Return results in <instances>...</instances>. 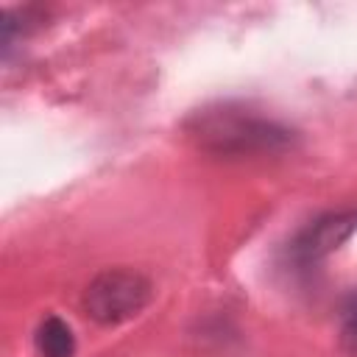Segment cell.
<instances>
[{
  "mask_svg": "<svg viewBox=\"0 0 357 357\" xmlns=\"http://www.w3.org/2000/svg\"><path fill=\"white\" fill-rule=\"evenodd\" d=\"M187 134L198 148L215 156H265L293 148L296 134L243 103H215L195 112L187 123Z\"/></svg>",
  "mask_w": 357,
  "mask_h": 357,
  "instance_id": "cell-1",
  "label": "cell"
},
{
  "mask_svg": "<svg viewBox=\"0 0 357 357\" xmlns=\"http://www.w3.org/2000/svg\"><path fill=\"white\" fill-rule=\"evenodd\" d=\"M151 296L153 287L139 271L106 268L86 284L81 304L92 321L103 326H117L123 321L137 318L151 304Z\"/></svg>",
  "mask_w": 357,
  "mask_h": 357,
  "instance_id": "cell-2",
  "label": "cell"
},
{
  "mask_svg": "<svg viewBox=\"0 0 357 357\" xmlns=\"http://www.w3.org/2000/svg\"><path fill=\"white\" fill-rule=\"evenodd\" d=\"M357 231V209H337L318 215L304 229L296 231V237L287 245V257L296 265H315L335 254L351 234Z\"/></svg>",
  "mask_w": 357,
  "mask_h": 357,
  "instance_id": "cell-3",
  "label": "cell"
},
{
  "mask_svg": "<svg viewBox=\"0 0 357 357\" xmlns=\"http://www.w3.org/2000/svg\"><path fill=\"white\" fill-rule=\"evenodd\" d=\"M33 343L42 357H73L75 354V335L70 324L59 315H47L39 321Z\"/></svg>",
  "mask_w": 357,
  "mask_h": 357,
  "instance_id": "cell-4",
  "label": "cell"
},
{
  "mask_svg": "<svg viewBox=\"0 0 357 357\" xmlns=\"http://www.w3.org/2000/svg\"><path fill=\"white\" fill-rule=\"evenodd\" d=\"M340 324H343V337L357 349V290L346 296L340 307Z\"/></svg>",
  "mask_w": 357,
  "mask_h": 357,
  "instance_id": "cell-5",
  "label": "cell"
}]
</instances>
